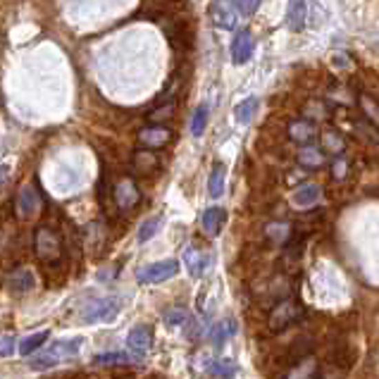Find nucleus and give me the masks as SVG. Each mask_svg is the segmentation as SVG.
<instances>
[{
  "instance_id": "nucleus-1",
  "label": "nucleus",
  "mask_w": 379,
  "mask_h": 379,
  "mask_svg": "<svg viewBox=\"0 0 379 379\" xmlns=\"http://www.w3.org/2000/svg\"><path fill=\"white\" fill-rule=\"evenodd\" d=\"M79 349H81V339L58 341V344H53L50 349L36 353V356L29 360V365L34 367V370H50V367L62 365V362L72 360Z\"/></svg>"
},
{
  "instance_id": "nucleus-2",
  "label": "nucleus",
  "mask_w": 379,
  "mask_h": 379,
  "mask_svg": "<svg viewBox=\"0 0 379 379\" xmlns=\"http://www.w3.org/2000/svg\"><path fill=\"white\" fill-rule=\"evenodd\" d=\"M300 320H303V305L294 298H284L282 303H277L269 310L267 327L272 331H287L289 327H294Z\"/></svg>"
},
{
  "instance_id": "nucleus-3",
  "label": "nucleus",
  "mask_w": 379,
  "mask_h": 379,
  "mask_svg": "<svg viewBox=\"0 0 379 379\" xmlns=\"http://www.w3.org/2000/svg\"><path fill=\"white\" fill-rule=\"evenodd\" d=\"M210 22L222 31H234L238 27V5L236 0H210Z\"/></svg>"
},
{
  "instance_id": "nucleus-4",
  "label": "nucleus",
  "mask_w": 379,
  "mask_h": 379,
  "mask_svg": "<svg viewBox=\"0 0 379 379\" xmlns=\"http://www.w3.org/2000/svg\"><path fill=\"white\" fill-rule=\"evenodd\" d=\"M36 256L43 263H58L62 256V243L60 236L48 227H41L36 232Z\"/></svg>"
},
{
  "instance_id": "nucleus-5",
  "label": "nucleus",
  "mask_w": 379,
  "mask_h": 379,
  "mask_svg": "<svg viewBox=\"0 0 379 379\" xmlns=\"http://www.w3.org/2000/svg\"><path fill=\"white\" fill-rule=\"evenodd\" d=\"M179 272V263L176 260H160V263H153V265H146L136 272V279L143 284H160L165 279L174 277Z\"/></svg>"
},
{
  "instance_id": "nucleus-6",
  "label": "nucleus",
  "mask_w": 379,
  "mask_h": 379,
  "mask_svg": "<svg viewBox=\"0 0 379 379\" xmlns=\"http://www.w3.org/2000/svg\"><path fill=\"white\" fill-rule=\"evenodd\" d=\"M119 313V303L112 298H93L88 300L81 310L86 322H98V320H112Z\"/></svg>"
},
{
  "instance_id": "nucleus-7",
  "label": "nucleus",
  "mask_w": 379,
  "mask_h": 379,
  "mask_svg": "<svg viewBox=\"0 0 379 379\" xmlns=\"http://www.w3.org/2000/svg\"><path fill=\"white\" fill-rule=\"evenodd\" d=\"M112 201H115L119 210H132V207H136V203L141 201V194H139L136 184H134L129 176H124V179H119L115 184V189H112Z\"/></svg>"
},
{
  "instance_id": "nucleus-8",
  "label": "nucleus",
  "mask_w": 379,
  "mask_h": 379,
  "mask_svg": "<svg viewBox=\"0 0 379 379\" xmlns=\"http://www.w3.org/2000/svg\"><path fill=\"white\" fill-rule=\"evenodd\" d=\"M127 344H129V349L136 353V356H143V353H148L150 349H153V329L146 327V325L134 327V329L129 331V336H127Z\"/></svg>"
},
{
  "instance_id": "nucleus-9",
  "label": "nucleus",
  "mask_w": 379,
  "mask_h": 379,
  "mask_svg": "<svg viewBox=\"0 0 379 379\" xmlns=\"http://www.w3.org/2000/svg\"><path fill=\"white\" fill-rule=\"evenodd\" d=\"M253 48H256V43H253L251 31H238L236 39H234V43H232L234 65H246V62L251 60V55H253Z\"/></svg>"
},
{
  "instance_id": "nucleus-10",
  "label": "nucleus",
  "mask_w": 379,
  "mask_h": 379,
  "mask_svg": "<svg viewBox=\"0 0 379 379\" xmlns=\"http://www.w3.org/2000/svg\"><path fill=\"white\" fill-rule=\"evenodd\" d=\"M167 141H170V129L158 127V124H150V127H143L141 132H139V143L150 150L163 148Z\"/></svg>"
},
{
  "instance_id": "nucleus-11",
  "label": "nucleus",
  "mask_w": 379,
  "mask_h": 379,
  "mask_svg": "<svg viewBox=\"0 0 379 379\" xmlns=\"http://www.w3.org/2000/svg\"><path fill=\"white\" fill-rule=\"evenodd\" d=\"M287 132H289V139H291V141L308 146V143L315 139V134H318V129H315V124L308 122V119H291Z\"/></svg>"
},
{
  "instance_id": "nucleus-12",
  "label": "nucleus",
  "mask_w": 379,
  "mask_h": 379,
  "mask_svg": "<svg viewBox=\"0 0 379 379\" xmlns=\"http://www.w3.org/2000/svg\"><path fill=\"white\" fill-rule=\"evenodd\" d=\"M225 222H227V210H222V207H207L203 217H201V227H203L207 236H217L222 232V227H225Z\"/></svg>"
},
{
  "instance_id": "nucleus-13",
  "label": "nucleus",
  "mask_w": 379,
  "mask_h": 379,
  "mask_svg": "<svg viewBox=\"0 0 379 379\" xmlns=\"http://www.w3.org/2000/svg\"><path fill=\"white\" fill-rule=\"evenodd\" d=\"M39 203H41V198H39V194H36V189L31 184H27V186H22V191H19L14 210H17L22 217H29L39 210Z\"/></svg>"
},
{
  "instance_id": "nucleus-14",
  "label": "nucleus",
  "mask_w": 379,
  "mask_h": 379,
  "mask_svg": "<svg viewBox=\"0 0 379 379\" xmlns=\"http://www.w3.org/2000/svg\"><path fill=\"white\" fill-rule=\"evenodd\" d=\"M320 196H322V191H320V186L318 184H300L298 189L294 191V196H291V203L296 207H313L315 203L320 201Z\"/></svg>"
},
{
  "instance_id": "nucleus-15",
  "label": "nucleus",
  "mask_w": 379,
  "mask_h": 379,
  "mask_svg": "<svg viewBox=\"0 0 379 379\" xmlns=\"http://www.w3.org/2000/svg\"><path fill=\"white\" fill-rule=\"evenodd\" d=\"M305 14H308V5H305V0H289V10H287L289 29H291V31H303Z\"/></svg>"
},
{
  "instance_id": "nucleus-16",
  "label": "nucleus",
  "mask_w": 379,
  "mask_h": 379,
  "mask_svg": "<svg viewBox=\"0 0 379 379\" xmlns=\"http://www.w3.org/2000/svg\"><path fill=\"white\" fill-rule=\"evenodd\" d=\"M184 260H186V269H189L191 277H201L207 267V256L201 253L196 246H189L184 251Z\"/></svg>"
},
{
  "instance_id": "nucleus-17",
  "label": "nucleus",
  "mask_w": 379,
  "mask_h": 379,
  "mask_svg": "<svg viewBox=\"0 0 379 379\" xmlns=\"http://www.w3.org/2000/svg\"><path fill=\"white\" fill-rule=\"evenodd\" d=\"M225 179H227V167L222 163H215L210 176H207V194H210V198H220L225 194Z\"/></svg>"
},
{
  "instance_id": "nucleus-18",
  "label": "nucleus",
  "mask_w": 379,
  "mask_h": 379,
  "mask_svg": "<svg viewBox=\"0 0 379 379\" xmlns=\"http://www.w3.org/2000/svg\"><path fill=\"white\" fill-rule=\"evenodd\" d=\"M158 167H160V158L150 148L139 150V153L134 155V170H136L139 174H150Z\"/></svg>"
},
{
  "instance_id": "nucleus-19",
  "label": "nucleus",
  "mask_w": 379,
  "mask_h": 379,
  "mask_svg": "<svg viewBox=\"0 0 379 379\" xmlns=\"http://www.w3.org/2000/svg\"><path fill=\"white\" fill-rule=\"evenodd\" d=\"M298 163L303 165V167H322L325 165V150L315 148V146H303V150L298 153Z\"/></svg>"
},
{
  "instance_id": "nucleus-20",
  "label": "nucleus",
  "mask_w": 379,
  "mask_h": 379,
  "mask_svg": "<svg viewBox=\"0 0 379 379\" xmlns=\"http://www.w3.org/2000/svg\"><path fill=\"white\" fill-rule=\"evenodd\" d=\"M8 284L14 289V291H29V289L36 284V279H34V274H31L29 269L19 267V269H14V272L10 274Z\"/></svg>"
},
{
  "instance_id": "nucleus-21",
  "label": "nucleus",
  "mask_w": 379,
  "mask_h": 379,
  "mask_svg": "<svg viewBox=\"0 0 379 379\" xmlns=\"http://www.w3.org/2000/svg\"><path fill=\"white\" fill-rule=\"evenodd\" d=\"M93 362H96V365H132L134 356H129V353H122V351L101 353V356L93 358Z\"/></svg>"
},
{
  "instance_id": "nucleus-22",
  "label": "nucleus",
  "mask_w": 379,
  "mask_h": 379,
  "mask_svg": "<svg viewBox=\"0 0 379 379\" xmlns=\"http://www.w3.org/2000/svg\"><path fill=\"white\" fill-rule=\"evenodd\" d=\"M48 336H50L48 329H41V331H36V334L24 336L22 344H19V353H22V356H31L39 346H43V341L48 339Z\"/></svg>"
},
{
  "instance_id": "nucleus-23",
  "label": "nucleus",
  "mask_w": 379,
  "mask_h": 379,
  "mask_svg": "<svg viewBox=\"0 0 379 379\" xmlns=\"http://www.w3.org/2000/svg\"><path fill=\"white\" fill-rule=\"evenodd\" d=\"M256 110H258V98H246V101H241L234 107V117L241 124H248L253 119V115H256Z\"/></svg>"
},
{
  "instance_id": "nucleus-24",
  "label": "nucleus",
  "mask_w": 379,
  "mask_h": 379,
  "mask_svg": "<svg viewBox=\"0 0 379 379\" xmlns=\"http://www.w3.org/2000/svg\"><path fill=\"white\" fill-rule=\"evenodd\" d=\"M207 115H210V107H207V103H201V105L196 107L194 117H191V134H194V136H201V134L205 132Z\"/></svg>"
},
{
  "instance_id": "nucleus-25",
  "label": "nucleus",
  "mask_w": 379,
  "mask_h": 379,
  "mask_svg": "<svg viewBox=\"0 0 379 379\" xmlns=\"http://www.w3.org/2000/svg\"><path fill=\"white\" fill-rule=\"evenodd\" d=\"M160 227H163V217H160V215H155V217H150V220H146L141 225V229H139V241H141V243L150 241V238H153L155 234L160 232Z\"/></svg>"
},
{
  "instance_id": "nucleus-26",
  "label": "nucleus",
  "mask_w": 379,
  "mask_h": 379,
  "mask_svg": "<svg viewBox=\"0 0 379 379\" xmlns=\"http://www.w3.org/2000/svg\"><path fill=\"white\" fill-rule=\"evenodd\" d=\"M234 329H236V325H234V320H227V322H222V325H217L215 329H212V334H210V341L215 346H222L227 339L234 334Z\"/></svg>"
},
{
  "instance_id": "nucleus-27",
  "label": "nucleus",
  "mask_w": 379,
  "mask_h": 379,
  "mask_svg": "<svg viewBox=\"0 0 379 379\" xmlns=\"http://www.w3.org/2000/svg\"><path fill=\"white\" fill-rule=\"evenodd\" d=\"M322 150H327V153H341L344 150V136L336 132H325L322 134Z\"/></svg>"
},
{
  "instance_id": "nucleus-28",
  "label": "nucleus",
  "mask_w": 379,
  "mask_h": 379,
  "mask_svg": "<svg viewBox=\"0 0 379 379\" xmlns=\"http://www.w3.org/2000/svg\"><path fill=\"white\" fill-rule=\"evenodd\" d=\"M210 372L215 379H229L234 372H236V367H234V362H227V360H222V362H212L210 365Z\"/></svg>"
},
{
  "instance_id": "nucleus-29",
  "label": "nucleus",
  "mask_w": 379,
  "mask_h": 379,
  "mask_svg": "<svg viewBox=\"0 0 379 379\" xmlns=\"http://www.w3.org/2000/svg\"><path fill=\"white\" fill-rule=\"evenodd\" d=\"M191 315L186 313L184 308H170L165 310V322H167L170 327H176V325H186V320H189Z\"/></svg>"
},
{
  "instance_id": "nucleus-30",
  "label": "nucleus",
  "mask_w": 379,
  "mask_h": 379,
  "mask_svg": "<svg viewBox=\"0 0 379 379\" xmlns=\"http://www.w3.org/2000/svg\"><path fill=\"white\" fill-rule=\"evenodd\" d=\"M236 5L243 17H251V14H256L258 8H260V0H236Z\"/></svg>"
},
{
  "instance_id": "nucleus-31",
  "label": "nucleus",
  "mask_w": 379,
  "mask_h": 379,
  "mask_svg": "<svg viewBox=\"0 0 379 379\" xmlns=\"http://www.w3.org/2000/svg\"><path fill=\"white\" fill-rule=\"evenodd\" d=\"M362 107H365L367 112V119H372L375 124H379V105L372 98H362Z\"/></svg>"
},
{
  "instance_id": "nucleus-32",
  "label": "nucleus",
  "mask_w": 379,
  "mask_h": 379,
  "mask_svg": "<svg viewBox=\"0 0 379 379\" xmlns=\"http://www.w3.org/2000/svg\"><path fill=\"white\" fill-rule=\"evenodd\" d=\"M346 172H349V163H346V158H336L334 160V167H331V174H334V179H344Z\"/></svg>"
},
{
  "instance_id": "nucleus-33",
  "label": "nucleus",
  "mask_w": 379,
  "mask_h": 379,
  "mask_svg": "<svg viewBox=\"0 0 379 379\" xmlns=\"http://www.w3.org/2000/svg\"><path fill=\"white\" fill-rule=\"evenodd\" d=\"M14 351V336L3 334V344H0V356H10Z\"/></svg>"
}]
</instances>
